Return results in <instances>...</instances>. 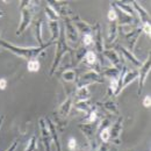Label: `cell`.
<instances>
[{
    "instance_id": "cell-1",
    "label": "cell",
    "mask_w": 151,
    "mask_h": 151,
    "mask_svg": "<svg viewBox=\"0 0 151 151\" xmlns=\"http://www.w3.org/2000/svg\"><path fill=\"white\" fill-rule=\"evenodd\" d=\"M54 42L49 41L48 43H44L43 45H38V47H18L13 43L6 42L4 40L0 38V47L2 49H7L11 52H13L15 56H19L21 58H24L27 60H32V59H36L38 56H41Z\"/></svg>"
},
{
    "instance_id": "cell-2",
    "label": "cell",
    "mask_w": 151,
    "mask_h": 151,
    "mask_svg": "<svg viewBox=\"0 0 151 151\" xmlns=\"http://www.w3.org/2000/svg\"><path fill=\"white\" fill-rule=\"evenodd\" d=\"M38 9V6L34 1H21L20 4V11H21V22L19 24V28L17 30V36L22 35L24 30L30 26L33 17L36 13L35 11Z\"/></svg>"
},
{
    "instance_id": "cell-3",
    "label": "cell",
    "mask_w": 151,
    "mask_h": 151,
    "mask_svg": "<svg viewBox=\"0 0 151 151\" xmlns=\"http://www.w3.org/2000/svg\"><path fill=\"white\" fill-rule=\"evenodd\" d=\"M70 52L71 55H73V50L69 47L68 44V41L65 37V34H64V30L60 29V34H59V37L57 38V43H56V51H55V58L52 60V64H51V69H50V76H52L56 70L58 69L63 57L65 56V54Z\"/></svg>"
},
{
    "instance_id": "cell-4",
    "label": "cell",
    "mask_w": 151,
    "mask_h": 151,
    "mask_svg": "<svg viewBox=\"0 0 151 151\" xmlns=\"http://www.w3.org/2000/svg\"><path fill=\"white\" fill-rule=\"evenodd\" d=\"M121 73H120V77H119V84H117V88L116 91L114 92V95H119L129 84L134 83L137 77H138V72L136 70H132V71H128L126 66H122L121 68Z\"/></svg>"
},
{
    "instance_id": "cell-5",
    "label": "cell",
    "mask_w": 151,
    "mask_h": 151,
    "mask_svg": "<svg viewBox=\"0 0 151 151\" xmlns=\"http://www.w3.org/2000/svg\"><path fill=\"white\" fill-rule=\"evenodd\" d=\"M102 83H104V77L99 72H96L95 70H88L85 73H83L79 78H77L76 87L78 88V87L90 86L93 84H102Z\"/></svg>"
},
{
    "instance_id": "cell-6",
    "label": "cell",
    "mask_w": 151,
    "mask_h": 151,
    "mask_svg": "<svg viewBox=\"0 0 151 151\" xmlns=\"http://www.w3.org/2000/svg\"><path fill=\"white\" fill-rule=\"evenodd\" d=\"M78 128L81 130V132L84 134V136L87 138L88 141V145H90V151H94L95 148V132L99 128V123L94 122V123H79L78 124Z\"/></svg>"
},
{
    "instance_id": "cell-7",
    "label": "cell",
    "mask_w": 151,
    "mask_h": 151,
    "mask_svg": "<svg viewBox=\"0 0 151 151\" xmlns=\"http://www.w3.org/2000/svg\"><path fill=\"white\" fill-rule=\"evenodd\" d=\"M150 69H151V59H150V55L148 56V58L141 64L139 69H138V91H137V95L142 94V91H143V87H144V84L147 81V78H148V75L150 72Z\"/></svg>"
},
{
    "instance_id": "cell-8",
    "label": "cell",
    "mask_w": 151,
    "mask_h": 151,
    "mask_svg": "<svg viewBox=\"0 0 151 151\" xmlns=\"http://www.w3.org/2000/svg\"><path fill=\"white\" fill-rule=\"evenodd\" d=\"M40 124V132H41V142L43 144L44 151H51V134L49 132V128L47 126V122L43 117L38 120Z\"/></svg>"
},
{
    "instance_id": "cell-9",
    "label": "cell",
    "mask_w": 151,
    "mask_h": 151,
    "mask_svg": "<svg viewBox=\"0 0 151 151\" xmlns=\"http://www.w3.org/2000/svg\"><path fill=\"white\" fill-rule=\"evenodd\" d=\"M63 21H64V34H65V37L68 40V42L77 43L79 33H78L76 26L73 24V22L71 21L70 18H64Z\"/></svg>"
},
{
    "instance_id": "cell-10",
    "label": "cell",
    "mask_w": 151,
    "mask_h": 151,
    "mask_svg": "<svg viewBox=\"0 0 151 151\" xmlns=\"http://www.w3.org/2000/svg\"><path fill=\"white\" fill-rule=\"evenodd\" d=\"M70 19H71V21L73 22V24L76 26L78 33L80 32V33H83V35H85V34H92V32H93V26L90 24V23H87L86 21L81 20L79 18V15L73 14Z\"/></svg>"
},
{
    "instance_id": "cell-11",
    "label": "cell",
    "mask_w": 151,
    "mask_h": 151,
    "mask_svg": "<svg viewBox=\"0 0 151 151\" xmlns=\"http://www.w3.org/2000/svg\"><path fill=\"white\" fill-rule=\"evenodd\" d=\"M72 107H73V98H72V95H69V96L63 101V104L59 106V108H58V111H57L58 119H59V120H65V119L69 116V114L71 112Z\"/></svg>"
},
{
    "instance_id": "cell-12",
    "label": "cell",
    "mask_w": 151,
    "mask_h": 151,
    "mask_svg": "<svg viewBox=\"0 0 151 151\" xmlns=\"http://www.w3.org/2000/svg\"><path fill=\"white\" fill-rule=\"evenodd\" d=\"M122 126H123V117H119L116 122L112 127H109V132H111V139L115 144H120V137L122 132Z\"/></svg>"
},
{
    "instance_id": "cell-13",
    "label": "cell",
    "mask_w": 151,
    "mask_h": 151,
    "mask_svg": "<svg viewBox=\"0 0 151 151\" xmlns=\"http://www.w3.org/2000/svg\"><path fill=\"white\" fill-rule=\"evenodd\" d=\"M44 120L47 122L49 132L51 134V141H52V143H54V145L56 148V151H62V145H60V142H59V136H58V132H57V127L55 124V122L50 117H47Z\"/></svg>"
},
{
    "instance_id": "cell-14",
    "label": "cell",
    "mask_w": 151,
    "mask_h": 151,
    "mask_svg": "<svg viewBox=\"0 0 151 151\" xmlns=\"http://www.w3.org/2000/svg\"><path fill=\"white\" fill-rule=\"evenodd\" d=\"M93 43H94V47L96 49V51L99 54H102L104 52V41H102V34H101V28H100V24L96 22L93 27Z\"/></svg>"
},
{
    "instance_id": "cell-15",
    "label": "cell",
    "mask_w": 151,
    "mask_h": 151,
    "mask_svg": "<svg viewBox=\"0 0 151 151\" xmlns=\"http://www.w3.org/2000/svg\"><path fill=\"white\" fill-rule=\"evenodd\" d=\"M102 55L105 56V58H107L111 62L112 66H115V68L121 70V66H122V64H121V56L117 54V51H115L114 49H105Z\"/></svg>"
},
{
    "instance_id": "cell-16",
    "label": "cell",
    "mask_w": 151,
    "mask_h": 151,
    "mask_svg": "<svg viewBox=\"0 0 151 151\" xmlns=\"http://www.w3.org/2000/svg\"><path fill=\"white\" fill-rule=\"evenodd\" d=\"M132 8H134V11L137 12L138 19L141 20V23H142V24L150 21V15H149V13L147 12V9H145L138 1H132Z\"/></svg>"
},
{
    "instance_id": "cell-17",
    "label": "cell",
    "mask_w": 151,
    "mask_h": 151,
    "mask_svg": "<svg viewBox=\"0 0 151 151\" xmlns=\"http://www.w3.org/2000/svg\"><path fill=\"white\" fill-rule=\"evenodd\" d=\"M141 34H142V28L141 27H135L134 30L126 34V38L129 42V51H132V49L135 48V45H136Z\"/></svg>"
},
{
    "instance_id": "cell-18",
    "label": "cell",
    "mask_w": 151,
    "mask_h": 151,
    "mask_svg": "<svg viewBox=\"0 0 151 151\" xmlns=\"http://www.w3.org/2000/svg\"><path fill=\"white\" fill-rule=\"evenodd\" d=\"M119 49H120V52L123 56V58H126L128 62H130V64H132L135 68H139L141 66L142 62L138 58H136V56L132 54V51H129L128 49H126L124 47H121V45L119 47Z\"/></svg>"
},
{
    "instance_id": "cell-19",
    "label": "cell",
    "mask_w": 151,
    "mask_h": 151,
    "mask_svg": "<svg viewBox=\"0 0 151 151\" xmlns=\"http://www.w3.org/2000/svg\"><path fill=\"white\" fill-rule=\"evenodd\" d=\"M42 26H43V22L41 19H37L36 21H34V24H33V34H34V37L37 41V43L41 45L44 44L43 42V37H42Z\"/></svg>"
},
{
    "instance_id": "cell-20",
    "label": "cell",
    "mask_w": 151,
    "mask_h": 151,
    "mask_svg": "<svg viewBox=\"0 0 151 151\" xmlns=\"http://www.w3.org/2000/svg\"><path fill=\"white\" fill-rule=\"evenodd\" d=\"M119 24H117V20L116 21H108V42L113 43L114 41L117 38L119 35Z\"/></svg>"
},
{
    "instance_id": "cell-21",
    "label": "cell",
    "mask_w": 151,
    "mask_h": 151,
    "mask_svg": "<svg viewBox=\"0 0 151 151\" xmlns=\"http://www.w3.org/2000/svg\"><path fill=\"white\" fill-rule=\"evenodd\" d=\"M48 26H49V29H50V41L51 42H55V40L59 37V34H60V26L58 23V21H48Z\"/></svg>"
},
{
    "instance_id": "cell-22",
    "label": "cell",
    "mask_w": 151,
    "mask_h": 151,
    "mask_svg": "<svg viewBox=\"0 0 151 151\" xmlns=\"http://www.w3.org/2000/svg\"><path fill=\"white\" fill-rule=\"evenodd\" d=\"M73 106H75V108L77 111H80V112L86 114H88V112L91 111V108L93 107L90 99L88 100H79V101L76 102Z\"/></svg>"
},
{
    "instance_id": "cell-23",
    "label": "cell",
    "mask_w": 151,
    "mask_h": 151,
    "mask_svg": "<svg viewBox=\"0 0 151 151\" xmlns=\"http://www.w3.org/2000/svg\"><path fill=\"white\" fill-rule=\"evenodd\" d=\"M98 105H101L107 112H109V113L112 114H115V115H120V111H119V107H117V105H116V102L112 100V99H109V100H107V101H105L104 104H100V102H98Z\"/></svg>"
},
{
    "instance_id": "cell-24",
    "label": "cell",
    "mask_w": 151,
    "mask_h": 151,
    "mask_svg": "<svg viewBox=\"0 0 151 151\" xmlns=\"http://www.w3.org/2000/svg\"><path fill=\"white\" fill-rule=\"evenodd\" d=\"M120 73H121V70L115 68V66H111V68H107L105 69L100 75L102 77H107V78H111V79H114V78H119L120 77Z\"/></svg>"
},
{
    "instance_id": "cell-25",
    "label": "cell",
    "mask_w": 151,
    "mask_h": 151,
    "mask_svg": "<svg viewBox=\"0 0 151 151\" xmlns=\"http://www.w3.org/2000/svg\"><path fill=\"white\" fill-rule=\"evenodd\" d=\"M90 90L88 86H84V87H78L76 90V98L79 100H88L90 99Z\"/></svg>"
},
{
    "instance_id": "cell-26",
    "label": "cell",
    "mask_w": 151,
    "mask_h": 151,
    "mask_svg": "<svg viewBox=\"0 0 151 151\" xmlns=\"http://www.w3.org/2000/svg\"><path fill=\"white\" fill-rule=\"evenodd\" d=\"M63 80H65L66 83H76L77 81V75H76V71L72 69H68L63 72L62 75Z\"/></svg>"
},
{
    "instance_id": "cell-27",
    "label": "cell",
    "mask_w": 151,
    "mask_h": 151,
    "mask_svg": "<svg viewBox=\"0 0 151 151\" xmlns=\"http://www.w3.org/2000/svg\"><path fill=\"white\" fill-rule=\"evenodd\" d=\"M84 60H85L88 65L94 66V65L98 64V57H96V54L93 52V51H91V50H87L86 54H85V57H84Z\"/></svg>"
},
{
    "instance_id": "cell-28",
    "label": "cell",
    "mask_w": 151,
    "mask_h": 151,
    "mask_svg": "<svg viewBox=\"0 0 151 151\" xmlns=\"http://www.w3.org/2000/svg\"><path fill=\"white\" fill-rule=\"evenodd\" d=\"M45 15H47V18H48L49 21H58L59 20V17H58L57 12L50 5H48L45 7Z\"/></svg>"
},
{
    "instance_id": "cell-29",
    "label": "cell",
    "mask_w": 151,
    "mask_h": 151,
    "mask_svg": "<svg viewBox=\"0 0 151 151\" xmlns=\"http://www.w3.org/2000/svg\"><path fill=\"white\" fill-rule=\"evenodd\" d=\"M86 51H87V50H86L85 48H80V49H78L75 54H73V55H75V60H73L75 65L79 64L81 60H84V57H85ZM73 55H72V56H73Z\"/></svg>"
},
{
    "instance_id": "cell-30",
    "label": "cell",
    "mask_w": 151,
    "mask_h": 151,
    "mask_svg": "<svg viewBox=\"0 0 151 151\" xmlns=\"http://www.w3.org/2000/svg\"><path fill=\"white\" fill-rule=\"evenodd\" d=\"M24 151H38L37 137H36V136H32V137H30V139H29V142H28V144H27Z\"/></svg>"
},
{
    "instance_id": "cell-31",
    "label": "cell",
    "mask_w": 151,
    "mask_h": 151,
    "mask_svg": "<svg viewBox=\"0 0 151 151\" xmlns=\"http://www.w3.org/2000/svg\"><path fill=\"white\" fill-rule=\"evenodd\" d=\"M100 138L102 141V143H108L111 139V132H109V127L102 128L100 129Z\"/></svg>"
},
{
    "instance_id": "cell-32",
    "label": "cell",
    "mask_w": 151,
    "mask_h": 151,
    "mask_svg": "<svg viewBox=\"0 0 151 151\" xmlns=\"http://www.w3.org/2000/svg\"><path fill=\"white\" fill-rule=\"evenodd\" d=\"M27 69L29 72H37L40 70V62L37 59H32V60H28V64H27Z\"/></svg>"
},
{
    "instance_id": "cell-33",
    "label": "cell",
    "mask_w": 151,
    "mask_h": 151,
    "mask_svg": "<svg viewBox=\"0 0 151 151\" xmlns=\"http://www.w3.org/2000/svg\"><path fill=\"white\" fill-rule=\"evenodd\" d=\"M96 107H92L91 108V111L88 112V116H87V122H90V123H94V122H98V113H96V109H95Z\"/></svg>"
},
{
    "instance_id": "cell-34",
    "label": "cell",
    "mask_w": 151,
    "mask_h": 151,
    "mask_svg": "<svg viewBox=\"0 0 151 151\" xmlns=\"http://www.w3.org/2000/svg\"><path fill=\"white\" fill-rule=\"evenodd\" d=\"M107 19H108V21H116L117 20L116 9H115V7H114L112 4H111V9H109V12L107 14Z\"/></svg>"
},
{
    "instance_id": "cell-35",
    "label": "cell",
    "mask_w": 151,
    "mask_h": 151,
    "mask_svg": "<svg viewBox=\"0 0 151 151\" xmlns=\"http://www.w3.org/2000/svg\"><path fill=\"white\" fill-rule=\"evenodd\" d=\"M83 44L85 47H90L91 44H93V36H92V34L83 35Z\"/></svg>"
},
{
    "instance_id": "cell-36",
    "label": "cell",
    "mask_w": 151,
    "mask_h": 151,
    "mask_svg": "<svg viewBox=\"0 0 151 151\" xmlns=\"http://www.w3.org/2000/svg\"><path fill=\"white\" fill-rule=\"evenodd\" d=\"M68 148L71 151H76V148H77V141H76V138H73V137H70L69 138Z\"/></svg>"
},
{
    "instance_id": "cell-37",
    "label": "cell",
    "mask_w": 151,
    "mask_h": 151,
    "mask_svg": "<svg viewBox=\"0 0 151 151\" xmlns=\"http://www.w3.org/2000/svg\"><path fill=\"white\" fill-rule=\"evenodd\" d=\"M141 28H142V33H145L147 35H149V36H150V34H151V26H150V22L143 23Z\"/></svg>"
},
{
    "instance_id": "cell-38",
    "label": "cell",
    "mask_w": 151,
    "mask_h": 151,
    "mask_svg": "<svg viewBox=\"0 0 151 151\" xmlns=\"http://www.w3.org/2000/svg\"><path fill=\"white\" fill-rule=\"evenodd\" d=\"M143 105H144L145 108H150V106H151L150 95H145V98H144V100H143Z\"/></svg>"
},
{
    "instance_id": "cell-39",
    "label": "cell",
    "mask_w": 151,
    "mask_h": 151,
    "mask_svg": "<svg viewBox=\"0 0 151 151\" xmlns=\"http://www.w3.org/2000/svg\"><path fill=\"white\" fill-rule=\"evenodd\" d=\"M96 151H109V144L108 143H102L98 147Z\"/></svg>"
},
{
    "instance_id": "cell-40",
    "label": "cell",
    "mask_w": 151,
    "mask_h": 151,
    "mask_svg": "<svg viewBox=\"0 0 151 151\" xmlns=\"http://www.w3.org/2000/svg\"><path fill=\"white\" fill-rule=\"evenodd\" d=\"M18 144H19V142H18V139H15V141L9 145V148H8L6 151H15L17 150V148H18Z\"/></svg>"
},
{
    "instance_id": "cell-41",
    "label": "cell",
    "mask_w": 151,
    "mask_h": 151,
    "mask_svg": "<svg viewBox=\"0 0 151 151\" xmlns=\"http://www.w3.org/2000/svg\"><path fill=\"white\" fill-rule=\"evenodd\" d=\"M6 87H7V80L5 78H1L0 79V90L4 91V90H6Z\"/></svg>"
},
{
    "instance_id": "cell-42",
    "label": "cell",
    "mask_w": 151,
    "mask_h": 151,
    "mask_svg": "<svg viewBox=\"0 0 151 151\" xmlns=\"http://www.w3.org/2000/svg\"><path fill=\"white\" fill-rule=\"evenodd\" d=\"M4 120H5V115H1V116H0V128H1V126H2V123H4Z\"/></svg>"
},
{
    "instance_id": "cell-43",
    "label": "cell",
    "mask_w": 151,
    "mask_h": 151,
    "mask_svg": "<svg viewBox=\"0 0 151 151\" xmlns=\"http://www.w3.org/2000/svg\"><path fill=\"white\" fill-rule=\"evenodd\" d=\"M0 51H1V48H0Z\"/></svg>"
}]
</instances>
